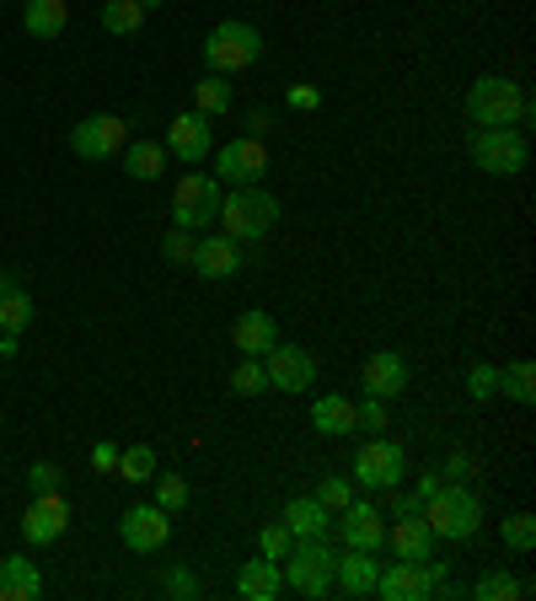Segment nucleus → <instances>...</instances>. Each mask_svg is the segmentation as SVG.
I'll return each instance as SVG.
<instances>
[{
  "label": "nucleus",
  "mask_w": 536,
  "mask_h": 601,
  "mask_svg": "<svg viewBox=\"0 0 536 601\" xmlns=\"http://www.w3.org/2000/svg\"><path fill=\"white\" fill-rule=\"evenodd\" d=\"M461 108H467V119L477 129H520V124L532 119V97L509 76H477L473 87H467Z\"/></svg>",
  "instance_id": "f257e3e1"
},
{
  "label": "nucleus",
  "mask_w": 536,
  "mask_h": 601,
  "mask_svg": "<svg viewBox=\"0 0 536 601\" xmlns=\"http://www.w3.org/2000/svg\"><path fill=\"white\" fill-rule=\"evenodd\" d=\"M418 515L429 521L435 542H473L477 532H483V500H477L467 483H440V489L418 505Z\"/></svg>",
  "instance_id": "f03ea898"
},
{
  "label": "nucleus",
  "mask_w": 536,
  "mask_h": 601,
  "mask_svg": "<svg viewBox=\"0 0 536 601\" xmlns=\"http://www.w3.org/2000/svg\"><path fill=\"white\" fill-rule=\"evenodd\" d=\"M215 226H220L226 237H237V242L252 247V242H264L268 231L279 226V199L268 194L264 183H252V188H226Z\"/></svg>",
  "instance_id": "7ed1b4c3"
},
{
  "label": "nucleus",
  "mask_w": 536,
  "mask_h": 601,
  "mask_svg": "<svg viewBox=\"0 0 536 601\" xmlns=\"http://www.w3.org/2000/svg\"><path fill=\"white\" fill-rule=\"evenodd\" d=\"M332 538H296V548L285 553V585L290 591H300V597H311V601H322L332 597Z\"/></svg>",
  "instance_id": "20e7f679"
},
{
  "label": "nucleus",
  "mask_w": 536,
  "mask_h": 601,
  "mask_svg": "<svg viewBox=\"0 0 536 601\" xmlns=\"http://www.w3.org/2000/svg\"><path fill=\"white\" fill-rule=\"evenodd\" d=\"M264 60V32L252 28V22H215V28L205 32V65L215 70V76H237V70H247V65Z\"/></svg>",
  "instance_id": "39448f33"
},
{
  "label": "nucleus",
  "mask_w": 536,
  "mask_h": 601,
  "mask_svg": "<svg viewBox=\"0 0 536 601\" xmlns=\"http://www.w3.org/2000/svg\"><path fill=\"white\" fill-rule=\"evenodd\" d=\"M349 473H355V483L365 494H391V489H403V479H408V451L397 446V441H387V435H370L355 451V467Z\"/></svg>",
  "instance_id": "423d86ee"
},
{
  "label": "nucleus",
  "mask_w": 536,
  "mask_h": 601,
  "mask_svg": "<svg viewBox=\"0 0 536 601\" xmlns=\"http://www.w3.org/2000/svg\"><path fill=\"white\" fill-rule=\"evenodd\" d=\"M467 156H473L477 173H488V178H520L532 146H526L520 129H477L473 140H467Z\"/></svg>",
  "instance_id": "0eeeda50"
},
{
  "label": "nucleus",
  "mask_w": 536,
  "mask_h": 601,
  "mask_svg": "<svg viewBox=\"0 0 536 601\" xmlns=\"http://www.w3.org/2000/svg\"><path fill=\"white\" fill-rule=\"evenodd\" d=\"M446 580V564L440 559H391V564H381V574H376V597L387 601H429L435 597V585Z\"/></svg>",
  "instance_id": "6e6552de"
},
{
  "label": "nucleus",
  "mask_w": 536,
  "mask_h": 601,
  "mask_svg": "<svg viewBox=\"0 0 536 601\" xmlns=\"http://www.w3.org/2000/svg\"><path fill=\"white\" fill-rule=\"evenodd\" d=\"M209 156H215V178L226 183V188H252V183L268 178V146L258 135L226 140V146L209 150Z\"/></svg>",
  "instance_id": "1a4fd4ad"
},
{
  "label": "nucleus",
  "mask_w": 536,
  "mask_h": 601,
  "mask_svg": "<svg viewBox=\"0 0 536 601\" xmlns=\"http://www.w3.org/2000/svg\"><path fill=\"white\" fill-rule=\"evenodd\" d=\"M123 146H129V124L119 114H87V119H76V129H70V150L81 161H108Z\"/></svg>",
  "instance_id": "9d476101"
},
{
  "label": "nucleus",
  "mask_w": 536,
  "mask_h": 601,
  "mask_svg": "<svg viewBox=\"0 0 536 601\" xmlns=\"http://www.w3.org/2000/svg\"><path fill=\"white\" fill-rule=\"evenodd\" d=\"M119 542L129 553H161L172 542V511H161L156 500L150 505H129L119 515Z\"/></svg>",
  "instance_id": "9b49d317"
},
{
  "label": "nucleus",
  "mask_w": 536,
  "mask_h": 601,
  "mask_svg": "<svg viewBox=\"0 0 536 601\" xmlns=\"http://www.w3.org/2000/svg\"><path fill=\"white\" fill-rule=\"evenodd\" d=\"M338 542L359 548V553H381L387 548V511L376 500H349L338 511Z\"/></svg>",
  "instance_id": "f8f14e48"
},
{
  "label": "nucleus",
  "mask_w": 536,
  "mask_h": 601,
  "mask_svg": "<svg viewBox=\"0 0 536 601\" xmlns=\"http://www.w3.org/2000/svg\"><path fill=\"white\" fill-rule=\"evenodd\" d=\"M188 269L199 274V279H237L247 269V242L226 237V231H205V237L193 242V264Z\"/></svg>",
  "instance_id": "ddd939ff"
},
{
  "label": "nucleus",
  "mask_w": 536,
  "mask_h": 601,
  "mask_svg": "<svg viewBox=\"0 0 536 601\" xmlns=\"http://www.w3.org/2000/svg\"><path fill=\"white\" fill-rule=\"evenodd\" d=\"M264 371H268V392H290V397L317 382V361L300 344H285V338L264 355Z\"/></svg>",
  "instance_id": "4468645a"
},
{
  "label": "nucleus",
  "mask_w": 536,
  "mask_h": 601,
  "mask_svg": "<svg viewBox=\"0 0 536 601\" xmlns=\"http://www.w3.org/2000/svg\"><path fill=\"white\" fill-rule=\"evenodd\" d=\"M209 150H215V129H209L205 114H178V119L167 124V156L182 161V167H205Z\"/></svg>",
  "instance_id": "2eb2a0df"
},
{
  "label": "nucleus",
  "mask_w": 536,
  "mask_h": 601,
  "mask_svg": "<svg viewBox=\"0 0 536 601\" xmlns=\"http://www.w3.org/2000/svg\"><path fill=\"white\" fill-rule=\"evenodd\" d=\"M64 532H70V505H64L60 489H54V494H32L28 515H22V538H28L32 548H49V542H60Z\"/></svg>",
  "instance_id": "dca6fc26"
},
{
  "label": "nucleus",
  "mask_w": 536,
  "mask_h": 601,
  "mask_svg": "<svg viewBox=\"0 0 536 601\" xmlns=\"http://www.w3.org/2000/svg\"><path fill=\"white\" fill-rule=\"evenodd\" d=\"M408 382H414V365H408V355H397V349H376L365 361V371H359V387L370 392V397H397Z\"/></svg>",
  "instance_id": "f3484780"
},
{
  "label": "nucleus",
  "mask_w": 536,
  "mask_h": 601,
  "mask_svg": "<svg viewBox=\"0 0 536 601\" xmlns=\"http://www.w3.org/2000/svg\"><path fill=\"white\" fill-rule=\"evenodd\" d=\"M220 199H226V183L215 178V173H182L178 188H172V205H188V210H199L205 226H215V215H220Z\"/></svg>",
  "instance_id": "a211bd4d"
},
{
  "label": "nucleus",
  "mask_w": 536,
  "mask_h": 601,
  "mask_svg": "<svg viewBox=\"0 0 536 601\" xmlns=\"http://www.w3.org/2000/svg\"><path fill=\"white\" fill-rule=\"evenodd\" d=\"M376 553H359V548H344L338 559H332V591H344V597H376Z\"/></svg>",
  "instance_id": "6ab92c4d"
},
{
  "label": "nucleus",
  "mask_w": 536,
  "mask_h": 601,
  "mask_svg": "<svg viewBox=\"0 0 536 601\" xmlns=\"http://www.w3.org/2000/svg\"><path fill=\"white\" fill-rule=\"evenodd\" d=\"M237 597L241 601H279L285 597V570H279L274 559H264V553L247 559L237 570Z\"/></svg>",
  "instance_id": "aec40b11"
},
{
  "label": "nucleus",
  "mask_w": 536,
  "mask_h": 601,
  "mask_svg": "<svg viewBox=\"0 0 536 601\" xmlns=\"http://www.w3.org/2000/svg\"><path fill=\"white\" fill-rule=\"evenodd\" d=\"M387 542H391V553H397V559H418V564H424V559H435V532H429V521H424V515H397V521H391L387 526Z\"/></svg>",
  "instance_id": "412c9836"
},
{
  "label": "nucleus",
  "mask_w": 536,
  "mask_h": 601,
  "mask_svg": "<svg viewBox=\"0 0 536 601\" xmlns=\"http://www.w3.org/2000/svg\"><path fill=\"white\" fill-rule=\"evenodd\" d=\"M279 521L290 526V538H332V511L317 500V494H296Z\"/></svg>",
  "instance_id": "4be33fe9"
},
{
  "label": "nucleus",
  "mask_w": 536,
  "mask_h": 601,
  "mask_svg": "<svg viewBox=\"0 0 536 601\" xmlns=\"http://www.w3.org/2000/svg\"><path fill=\"white\" fill-rule=\"evenodd\" d=\"M43 597V574L32 559L22 553H6L0 559V601H38Z\"/></svg>",
  "instance_id": "5701e85b"
},
{
  "label": "nucleus",
  "mask_w": 536,
  "mask_h": 601,
  "mask_svg": "<svg viewBox=\"0 0 536 601\" xmlns=\"http://www.w3.org/2000/svg\"><path fill=\"white\" fill-rule=\"evenodd\" d=\"M311 430L317 435H355V397H344V392H322V397H311Z\"/></svg>",
  "instance_id": "b1692460"
},
{
  "label": "nucleus",
  "mask_w": 536,
  "mask_h": 601,
  "mask_svg": "<svg viewBox=\"0 0 536 601\" xmlns=\"http://www.w3.org/2000/svg\"><path fill=\"white\" fill-rule=\"evenodd\" d=\"M231 344H237L241 355H258V361H264L268 349L279 344V323H274L268 312H241L237 328H231Z\"/></svg>",
  "instance_id": "393cba45"
},
{
  "label": "nucleus",
  "mask_w": 536,
  "mask_h": 601,
  "mask_svg": "<svg viewBox=\"0 0 536 601\" xmlns=\"http://www.w3.org/2000/svg\"><path fill=\"white\" fill-rule=\"evenodd\" d=\"M22 28L32 38H60L70 28V0H22Z\"/></svg>",
  "instance_id": "a878e982"
},
{
  "label": "nucleus",
  "mask_w": 536,
  "mask_h": 601,
  "mask_svg": "<svg viewBox=\"0 0 536 601\" xmlns=\"http://www.w3.org/2000/svg\"><path fill=\"white\" fill-rule=\"evenodd\" d=\"M167 161H172V156H167L161 140H129V146H123V173L135 183H156L167 173Z\"/></svg>",
  "instance_id": "bb28decb"
},
{
  "label": "nucleus",
  "mask_w": 536,
  "mask_h": 601,
  "mask_svg": "<svg viewBox=\"0 0 536 601\" xmlns=\"http://www.w3.org/2000/svg\"><path fill=\"white\" fill-rule=\"evenodd\" d=\"M231 102H237V91H231V76H199V87H193V114H205V119H220V114H231Z\"/></svg>",
  "instance_id": "cd10ccee"
},
{
  "label": "nucleus",
  "mask_w": 536,
  "mask_h": 601,
  "mask_svg": "<svg viewBox=\"0 0 536 601\" xmlns=\"http://www.w3.org/2000/svg\"><path fill=\"white\" fill-rule=\"evenodd\" d=\"M532 597V580H515L509 570H483L473 585V601H520Z\"/></svg>",
  "instance_id": "c85d7f7f"
},
{
  "label": "nucleus",
  "mask_w": 536,
  "mask_h": 601,
  "mask_svg": "<svg viewBox=\"0 0 536 601\" xmlns=\"http://www.w3.org/2000/svg\"><path fill=\"white\" fill-rule=\"evenodd\" d=\"M499 392H505L509 403L532 408V403H536V365H532V361H509V365H499Z\"/></svg>",
  "instance_id": "c756f323"
},
{
  "label": "nucleus",
  "mask_w": 536,
  "mask_h": 601,
  "mask_svg": "<svg viewBox=\"0 0 536 601\" xmlns=\"http://www.w3.org/2000/svg\"><path fill=\"white\" fill-rule=\"evenodd\" d=\"M140 22H146V6H140V0H102V32L135 38Z\"/></svg>",
  "instance_id": "7c9ffc66"
},
{
  "label": "nucleus",
  "mask_w": 536,
  "mask_h": 601,
  "mask_svg": "<svg viewBox=\"0 0 536 601\" xmlns=\"http://www.w3.org/2000/svg\"><path fill=\"white\" fill-rule=\"evenodd\" d=\"M156 467H161V456H156L150 446H123L113 473H119L123 483H150V479H156Z\"/></svg>",
  "instance_id": "2f4dec72"
},
{
  "label": "nucleus",
  "mask_w": 536,
  "mask_h": 601,
  "mask_svg": "<svg viewBox=\"0 0 536 601\" xmlns=\"http://www.w3.org/2000/svg\"><path fill=\"white\" fill-rule=\"evenodd\" d=\"M32 328V296L17 285L0 296V333H28Z\"/></svg>",
  "instance_id": "473e14b6"
},
{
  "label": "nucleus",
  "mask_w": 536,
  "mask_h": 601,
  "mask_svg": "<svg viewBox=\"0 0 536 601\" xmlns=\"http://www.w3.org/2000/svg\"><path fill=\"white\" fill-rule=\"evenodd\" d=\"M231 392L237 397H258V392H268V371L258 355H241V365L231 371Z\"/></svg>",
  "instance_id": "72a5a7b5"
},
{
  "label": "nucleus",
  "mask_w": 536,
  "mask_h": 601,
  "mask_svg": "<svg viewBox=\"0 0 536 601\" xmlns=\"http://www.w3.org/2000/svg\"><path fill=\"white\" fill-rule=\"evenodd\" d=\"M505 548L509 553H532L536 548V515L532 511L505 515Z\"/></svg>",
  "instance_id": "f704fd0d"
},
{
  "label": "nucleus",
  "mask_w": 536,
  "mask_h": 601,
  "mask_svg": "<svg viewBox=\"0 0 536 601\" xmlns=\"http://www.w3.org/2000/svg\"><path fill=\"white\" fill-rule=\"evenodd\" d=\"M150 483H156V505H161V511L178 515L182 505H188V483H182L178 473H161V467H156V479Z\"/></svg>",
  "instance_id": "c9c22d12"
},
{
  "label": "nucleus",
  "mask_w": 536,
  "mask_h": 601,
  "mask_svg": "<svg viewBox=\"0 0 536 601\" xmlns=\"http://www.w3.org/2000/svg\"><path fill=\"white\" fill-rule=\"evenodd\" d=\"M296 548V538H290V526L285 521H268L264 532H258V553L264 559H274V564H285V553Z\"/></svg>",
  "instance_id": "e433bc0d"
},
{
  "label": "nucleus",
  "mask_w": 536,
  "mask_h": 601,
  "mask_svg": "<svg viewBox=\"0 0 536 601\" xmlns=\"http://www.w3.org/2000/svg\"><path fill=\"white\" fill-rule=\"evenodd\" d=\"M387 424H391L387 397H370V392H365V403H355V430H365V435H381Z\"/></svg>",
  "instance_id": "4c0bfd02"
},
{
  "label": "nucleus",
  "mask_w": 536,
  "mask_h": 601,
  "mask_svg": "<svg viewBox=\"0 0 536 601\" xmlns=\"http://www.w3.org/2000/svg\"><path fill=\"white\" fill-rule=\"evenodd\" d=\"M193 231H182V226H172V231H167V237H161V258H167V264H172V269H188V264H193Z\"/></svg>",
  "instance_id": "58836bf2"
},
{
  "label": "nucleus",
  "mask_w": 536,
  "mask_h": 601,
  "mask_svg": "<svg viewBox=\"0 0 536 601\" xmlns=\"http://www.w3.org/2000/svg\"><path fill=\"white\" fill-rule=\"evenodd\" d=\"M311 494H317V500H322V505H328V511L338 515L344 505H349V500H355V479H338V473H328V479L317 483Z\"/></svg>",
  "instance_id": "ea45409f"
},
{
  "label": "nucleus",
  "mask_w": 536,
  "mask_h": 601,
  "mask_svg": "<svg viewBox=\"0 0 536 601\" xmlns=\"http://www.w3.org/2000/svg\"><path fill=\"white\" fill-rule=\"evenodd\" d=\"M161 591H167L172 601H193L199 597V574L188 570V564H172V570L161 574Z\"/></svg>",
  "instance_id": "a19ab883"
},
{
  "label": "nucleus",
  "mask_w": 536,
  "mask_h": 601,
  "mask_svg": "<svg viewBox=\"0 0 536 601\" xmlns=\"http://www.w3.org/2000/svg\"><path fill=\"white\" fill-rule=\"evenodd\" d=\"M467 397H473V403L499 397V365H473V371H467Z\"/></svg>",
  "instance_id": "79ce46f5"
},
{
  "label": "nucleus",
  "mask_w": 536,
  "mask_h": 601,
  "mask_svg": "<svg viewBox=\"0 0 536 601\" xmlns=\"http://www.w3.org/2000/svg\"><path fill=\"white\" fill-rule=\"evenodd\" d=\"M60 462H32L28 467V494H54L60 489Z\"/></svg>",
  "instance_id": "37998d69"
},
{
  "label": "nucleus",
  "mask_w": 536,
  "mask_h": 601,
  "mask_svg": "<svg viewBox=\"0 0 536 601\" xmlns=\"http://www.w3.org/2000/svg\"><path fill=\"white\" fill-rule=\"evenodd\" d=\"M440 483H473V456H467V451H456L446 467H440Z\"/></svg>",
  "instance_id": "c03bdc74"
},
{
  "label": "nucleus",
  "mask_w": 536,
  "mask_h": 601,
  "mask_svg": "<svg viewBox=\"0 0 536 601\" xmlns=\"http://www.w3.org/2000/svg\"><path fill=\"white\" fill-rule=\"evenodd\" d=\"M290 108H296V114H317V108H322V91L296 81V87H290Z\"/></svg>",
  "instance_id": "a18cd8bd"
},
{
  "label": "nucleus",
  "mask_w": 536,
  "mask_h": 601,
  "mask_svg": "<svg viewBox=\"0 0 536 601\" xmlns=\"http://www.w3.org/2000/svg\"><path fill=\"white\" fill-rule=\"evenodd\" d=\"M91 467H97V473H113V467H119V446H113V441H97V446H91Z\"/></svg>",
  "instance_id": "49530a36"
},
{
  "label": "nucleus",
  "mask_w": 536,
  "mask_h": 601,
  "mask_svg": "<svg viewBox=\"0 0 536 601\" xmlns=\"http://www.w3.org/2000/svg\"><path fill=\"white\" fill-rule=\"evenodd\" d=\"M22 355V333H0V361H17Z\"/></svg>",
  "instance_id": "de8ad7c7"
},
{
  "label": "nucleus",
  "mask_w": 536,
  "mask_h": 601,
  "mask_svg": "<svg viewBox=\"0 0 536 601\" xmlns=\"http://www.w3.org/2000/svg\"><path fill=\"white\" fill-rule=\"evenodd\" d=\"M435 489H440V473H418V505H424V500H429V494H435Z\"/></svg>",
  "instance_id": "09e8293b"
},
{
  "label": "nucleus",
  "mask_w": 536,
  "mask_h": 601,
  "mask_svg": "<svg viewBox=\"0 0 536 601\" xmlns=\"http://www.w3.org/2000/svg\"><path fill=\"white\" fill-rule=\"evenodd\" d=\"M391 494H397V489H391ZM418 511V494H397V500H391V515H414Z\"/></svg>",
  "instance_id": "8fccbe9b"
},
{
  "label": "nucleus",
  "mask_w": 536,
  "mask_h": 601,
  "mask_svg": "<svg viewBox=\"0 0 536 601\" xmlns=\"http://www.w3.org/2000/svg\"><path fill=\"white\" fill-rule=\"evenodd\" d=\"M264 129H268V108H252V114H247V135L264 140Z\"/></svg>",
  "instance_id": "3c124183"
},
{
  "label": "nucleus",
  "mask_w": 536,
  "mask_h": 601,
  "mask_svg": "<svg viewBox=\"0 0 536 601\" xmlns=\"http://www.w3.org/2000/svg\"><path fill=\"white\" fill-rule=\"evenodd\" d=\"M6 290H17V274H6V269H0V296H6Z\"/></svg>",
  "instance_id": "603ef678"
},
{
  "label": "nucleus",
  "mask_w": 536,
  "mask_h": 601,
  "mask_svg": "<svg viewBox=\"0 0 536 601\" xmlns=\"http://www.w3.org/2000/svg\"><path fill=\"white\" fill-rule=\"evenodd\" d=\"M140 6H146V11H161V6H167V0H140Z\"/></svg>",
  "instance_id": "864d4df0"
}]
</instances>
